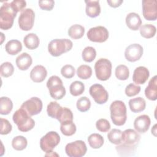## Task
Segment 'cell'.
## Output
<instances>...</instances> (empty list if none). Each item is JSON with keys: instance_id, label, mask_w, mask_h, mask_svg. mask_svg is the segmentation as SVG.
I'll use <instances>...</instances> for the list:
<instances>
[{"instance_id": "25", "label": "cell", "mask_w": 157, "mask_h": 157, "mask_svg": "<svg viewBox=\"0 0 157 157\" xmlns=\"http://www.w3.org/2000/svg\"><path fill=\"white\" fill-rule=\"evenodd\" d=\"M5 49L7 53L10 55H15L22 50V44L18 40H10L5 45Z\"/></svg>"}, {"instance_id": "29", "label": "cell", "mask_w": 157, "mask_h": 157, "mask_svg": "<svg viewBox=\"0 0 157 157\" xmlns=\"http://www.w3.org/2000/svg\"><path fill=\"white\" fill-rule=\"evenodd\" d=\"M13 109V103L11 99L7 97L0 98V113L1 115H8Z\"/></svg>"}, {"instance_id": "11", "label": "cell", "mask_w": 157, "mask_h": 157, "mask_svg": "<svg viewBox=\"0 0 157 157\" xmlns=\"http://www.w3.org/2000/svg\"><path fill=\"white\" fill-rule=\"evenodd\" d=\"M87 37L91 42H104L109 38V31L105 27L102 26L93 27L87 32Z\"/></svg>"}, {"instance_id": "15", "label": "cell", "mask_w": 157, "mask_h": 157, "mask_svg": "<svg viewBox=\"0 0 157 157\" xmlns=\"http://www.w3.org/2000/svg\"><path fill=\"white\" fill-rule=\"evenodd\" d=\"M143 47L139 44H132L128 46L124 52L125 58L129 62L138 61L142 56Z\"/></svg>"}, {"instance_id": "41", "label": "cell", "mask_w": 157, "mask_h": 157, "mask_svg": "<svg viewBox=\"0 0 157 157\" xmlns=\"http://www.w3.org/2000/svg\"><path fill=\"white\" fill-rule=\"evenodd\" d=\"M141 88L139 85L134 83H130L125 88V94L128 97H132L138 94L140 91Z\"/></svg>"}, {"instance_id": "45", "label": "cell", "mask_w": 157, "mask_h": 157, "mask_svg": "<svg viewBox=\"0 0 157 157\" xmlns=\"http://www.w3.org/2000/svg\"><path fill=\"white\" fill-rule=\"evenodd\" d=\"M12 7L18 13L20 11H23L26 6V2L23 0H14L10 2Z\"/></svg>"}, {"instance_id": "44", "label": "cell", "mask_w": 157, "mask_h": 157, "mask_svg": "<svg viewBox=\"0 0 157 157\" xmlns=\"http://www.w3.org/2000/svg\"><path fill=\"white\" fill-rule=\"evenodd\" d=\"M12 126L10 122L5 118H1V132L0 134L2 135H6L10 133L12 131Z\"/></svg>"}, {"instance_id": "12", "label": "cell", "mask_w": 157, "mask_h": 157, "mask_svg": "<svg viewBox=\"0 0 157 157\" xmlns=\"http://www.w3.org/2000/svg\"><path fill=\"white\" fill-rule=\"evenodd\" d=\"M89 92L95 102L98 104L105 103L109 99L108 92L101 84L96 83L91 85Z\"/></svg>"}, {"instance_id": "14", "label": "cell", "mask_w": 157, "mask_h": 157, "mask_svg": "<svg viewBox=\"0 0 157 157\" xmlns=\"http://www.w3.org/2000/svg\"><path fill=\"white\" fill-rule=\"evenodd\" d=\"M42 106V102L39 98L33 97L24 102L21 107L25 110L30 116H33L41 112Z\"/></svg>"}, {"instance_id": "7", "label": "cell", "mask_w": 157, "mask_h": 157, "mask_svg": "<svg viewBox=\"0 0 157 157\" xmlns=\"http://www.w3.org/2000/svg\"><path fill=\"white\" fill-rule=\"evenodd\" d=\"M112 63L106 58L99 59L94 64L95 74L97 78L101 81L108 80L112 74Z\"/></svg>"}, {"instance_id": "27", "label": "cell", "mask_w": 157, "mask_h": 157, "mask_svg": "<svg viewBox=\"0 0 157 157\" xmlns=\"http://www.w3.org/2000/svg\"><path fill=\"white\" fill-rule=\"evenodd\" d=\"M67 33L72 39H79L84 35L85 28L80 25H73L69 28Z\"/></svg>"}, {"instance_id": "39", "label": "cell", "mask_w": 157, "mask_h": 157, "mask_svg": "<svg viewBox=\"0 0 157 157\" xmlns=\"http://www.w3.org/2000/svg\"><path fill=\"white\" fill-rule=\"evenodd\" d=\"M1 75L3 77H9L13 74L14 67L12 64L10 62L3 63L0 66Z\"/></svg>"}, {"instance_id": "38", "label": "cell", "mask_w": 157, "mask_h": 157, "mask_svg": "<svg viewBox=\"0 0 157 157\" xmlns=\"http://www.w3.org/2000/svg\"><path fill=\"white\" fill-rule=\"evenodd\" d=\"M77 109L82 112L88 111L91 107L90 100L86 96L81 97L79 98L76 103Z\"/></svg>"}, {"instance_id": "43", "label": "cell", "mask_w": 157, "mask_h": 157, "mask_svg": "<svg viewBox=\"0 0 157 157\" xmlns=\"http://www.w3.org/2000/svg\"><path fill=\"white\" fill-rule=\"evenodd\" d=\"M75 68L70 64L64 65L61 69V75L66 78H71L75 75Z\"/></svg>"}, {"instance_id": "22", "label": "cell", "mask_w": 157, "mask_h": 157, "mask_svg": "<svg viewBox=\"0 0 157 157\" xmlns=\"http://www.w3.org/2000/svg\"><path fill=\"white\" fill-rule=\"evenodd\" d=\"M31 56L27 53H22L16 58L15 63L18 68L21 71L27 70L32 64Z\"/></svg>"}, {"instance_id": "6", "label": "cell", "mask_w": 157, "mask_h": 157, "mask_svg": "<svg viewBox=\"0 0 157 157\" xmlns=\"http://www.w3.org/2000/svg\"><path fill=\"white\" fill-rule=\"evenodd\" d=\"M50 94L52 98L56 100L62 99L66 94V90L63 86L61 79L56 76H51L47 82Z\"/></svg>"}, {"instance_id": "19", "label": "cell", "mask_w": 157, "mask_h": 157, "mask_svg": "<svg viewBox=\"0 0 157 157\" xmlns=\"http://www.w3.org/2000/svg\"><path fill=\"white\" fill-rule=\"evenodd\" d=\"M145 95L147 99L151 101H156L157 99V76L155 75L149 81L148 86L145 90Z\"/></svg>"}, {"instance_id": "17", "label": "cell", "mask_w": 157, "mask_h": 157, "mask_svg": "<svg viewBox=\"0 0 157 157\" xmlns=\"http://www.w3.org/2000/svg\"><path fill=\"white\" fill-rule=\"evenodd\" d=\"M150 75L148 69L144 66H139L135 69L132 75V80L137 85H142L146 82Z\"/></svg>"}, {"instance_id": "31", "label": "cell", "mask_w": 157, "mask_h": 157, "mask_svg": "<svg viewBox=\"0 0 157 157\" xmlns=\"http://www.w3.org/2000/svg\"><path fill=\"white\" fill-rule=\"evenodd\" d=\"M76 126L73 121H69L61 123L60 130L63 134L66 136H71L76 132Z\"/></svg>"}, {"instance_id": "40", "label": "cell", "mask_w": 157, "mask_h": 157, "mask_svg": "<svg viewBox=\"0 0 157 157\" xmlns=\"http://www.w3.org/2000/svg\"><path fill=\"white\" fill-rule=\"evenodd\" d=\"M61 106L55 101L50 102L47 107V114L49 117L53 118H56L57 113Z\"/></svg>"}, {"instance_id": "1", "label": "cell", "mask_w": 157, "mask_h": 157, "mask_svg": "<svg viewBox=\"0 0 157 157\" xmlns=\"http://www.w3.org/2000/svg\"><path fill=\"white\" fill-rule=\"evenodd\" d=\"M140 139V134L135 130L132 129L124 130L122 132V142L116 147L117 153L121 156L132 155Z\"/></svg>"}, {"instance_id": "5", "label": "cell", "mask_w": 157, "mask_h": 157, "mask_svg": "<svg viewBox=\"0 0 157 157\" xmlns=\"http://www.w3.org/2000/svg\"><path fill=\"white\" fill-rule=\"evenodd\" d=\"M72 46V42L69 39H56L49 42L48 51L52 56L56 57L70 51Z\"/></svg>"}, {"instance_id": "36", "label": "cell", "mask_w": 157, "mask_h": 157, "mask_svg": "<svg viewBox=\"0 0 157 157\" xmlns=\"http://www.w3.org/2000/svg\"><path fill=\"white\" fill-rule=\"evenodd\" d=\"M77 76L83 80H86L91 77L92 75V69L90 66L83 64L80 66L77 70Z\"/></svg>"}, {"instance_id": "10", "label": "cell", "mask_w": 157, "mask_h": 157, "mask_svg": "<svg viewBox=\"0 0 157 157\" xmlns=\"http://www.w3.org/2000/svg\"><path fill=\"white\" fill-rule=\"evenodd\" d=\"M35 13L31 9H25L18 17V25L20 28L23 31L31 30L34 25Z\"/></svg>"}, {"instance_id": "20", "label": "cell", "mask_w": 157, "mask_h": 157, "mask_svg": "<svg viewBox=\"0 0 157 157\" xmlns=\"http://www.w3.org/2000/svg\"><path fill=\"white\" fill-rule=\"evenodd\" d=\"M126 23L127 26L131 30L137 31L142 25V20L140 16L135 13H129L126 17Z\"/></svg>"}, {"instance_id": "2", "label": "cell", "mask_w": 157, "mask_h": 157, "mask_svg": "<svg viewBox=\"0 0 157 157\" xmlns=\"http://www.w3.org/2000/svg\"><path fill=\"white\" fill-rule=\"evenodd\" d=\"M12 119L17 126L18 130L21 132H28L31 130L35 126L34 120L21 107L15 112Z\"/></svg>"}, {"instance_id": "32", "label": "cell", "mask_w": 157, "mask_h": 157, "mask_svg": "<svg viewBox=\"0 0 157 157\" xmlns=\"http://www.w3.org/2000/svg\"><path fill=\"white\" fill-rule=\"evenodd\" d=\"M27 139L22 136H16L12 140V146L13 148L17 151L24 150L27 147Z\"/></svg>"}, {"instance_id": "28", "label": "cell", "mask_w": 157, "mask_h": 157, "mask_svg": "<svg viewBox=\"0 0 157 157\" xmlns=\"http://www.w3.org/2000/svg\"><path fill=\"white\" fill-rule=\"evenodd\" d=\"M88 142L91 148L98 149L103 145L104 139L101 135L97 133H93L90 135L88 137Z\"/></svg>"}, {"instance_id": "24", "label": "cell", "mask_w": 157, "mask_h": 157, "mask_svg": "<svg viewBox=\"0 0 157 157\" xmlns=\"http://www.w3.org/2000/svg\"><path fill=\"white\" fill-rule=\"evenodd\" d=\"M23 43L27 48L29 50H34L39 47L40 40L36 34L29 33L25 36Z\"/></svg>"}, {"instance_id": "35", "label": "cell", "mask_w": 157, "mask_h": 157, "mask_svg": "<svg viewBox=\"0 0 157 157\" xmlns=\"http://www.w3.org/2000/svg\"><path fill=\"white\" fill-rule=\"evenodd\" d=\"M70 93L74 96L81 95L85 91L84 84L80 81L73 82L69 86Z\"/></svg>"}, {"instance_id": "18", "label": "cell", "mask_w": 157, "mask_h": 157, "mask_svg": "<svg viewBox=\"0 0 157 157\" xmlns=\"http://www.w3.org/2000/svg\"><path fill=\"white\" fill-rule=\"evenodd\" d=\"M47 75V71L45 67L42 65L34 66L30 72L31 79L36 83L43 82Z\"/></svg>"}, {"instance_id": "21", "label": "cell", "mask_w": 157, "mask_h": 157, "mask_svg": "<svg viewBox=\"0 0 157 157\" xmlns=\"http://www.w3.org/2000/svg\"><path fill=\"white\" fill-rule=\"evenodd\" d=\"M86 4V13L91 18L98 17L101 13V7L99 1H85Z\"/></svg>"}, {"instance_id": "46", "label": "cell", "mask_w": 157, "mask_h": 157, "mask_svg": "<svg viewBox=\"0 0 157 157\" xmlns=\"http://www.w3.org/2000/svg\"><path fill=\"white\" fill-rule=\"evenodd\" d=\"M55 5V2L53 0H44L39 1V6L44 10L50 11L52 10Z\"/></svg>"}, {"instance_id": "13", "label": "cell", "mask_w": 157, "mask_h": 157, "mask_svg": "<svg viewBox=\"0 0 157 157\" xmlns=\"http://www.w3.org/2000/svg\"><path fill=\"white\" fill-rule=\"evenodd\" d=\"M142 13L148 21H155L157 18V2L156 0L142 1Z\"/></svg>"}, {"instance_id": "30", "label": "cell", "mask_w": 157, "mask_h": 157, "mask_svg": "<svg viewBox=\"0 0 157 157\" xmlns=\"http://www.w3.org/2000/svg\"><path fill=\"white\" fill-rule=\"evenodd\" d=\"M156 32V27L151 24H145L140 27V35L146 39H150L154 37Z\"/></svg>"}, {"instance_id": "8", "label": "cell", "mask_w": 157, "mask_h": 157, "mask_svg": "<svg viewBox=\"0 0 157 157\" xmlns=\"http://www.w3.org/2000/svg\"><path fill=\"white\" fill-rule=\"evenodd\" d=\"M60 137L55 131H50L40 140V147L42 151L48 153L53 150L59 143Z\"/></svg>"}, {"instance_id": "26", "label": "cell", "mask_w": 157, "mask_h": 157, "mask_svg": "<svg viewBox=\"0 0 157 157\" xmlns=\"http://www.w3.org/2000/svg\"><path fill=\"white\" fill-rule=\"evenodd\" d=\"M60 123L69 121H73V114L72 111L67 107H61L56 117Z\"/></svg>"}, {"instance_id": "47", "label": "cell", "mask_w": 157, "mask_h": 157, "mask_svg": "<svg viewBox=\"0 0 157 157\" xmlns=\"http://www.w3.org/2000/svg\"><path fill=\"white\" fill-rule=\"evenodd\" d=\"M123 1L122 0H107V2L109 4V5L113 8H116L119 7L122 3Z\"/></svg>"}, {"instance_id": "3", "label": "cell", "mask_w": 157, "mask_h": 157, "mask_svg": "<svg viewBox=\"0 0 157 157\" xmlns=\"http://www.w3.org/2000/svg\"><path fill=\"white\" fill-rule=\"evenodd\" d=\"M110 118L115 125H123L127 119V111L125 104L120 100H116L110 105Z\"/></svg>"}, {"instance_id": "23", "label": "cell", "mask_w": 157, "mask_h": 157, "mask_svg": "<svg viewBox=\"0 0 157 157\" xmlns=\"http://www.w3.org/2000/svg\"><path fill=\"white\" fill-rule=\"evenodd\" d=\"M129 106L130 110L132 112L139 113L145 110L146 107V102L144 98L137 97L131 99L129 101Z\"/></svg>"}, {"instance_id": "9", "label": "cell", "mask_w": 157, "mask_h": 157, "mask_svg": "<svg viewBox=\"0 0 157 157\" xmlns=\"http://www.w3.org/2000/svg\"><path fill=\"white\" fill-rule=\"evenodd\" d=\"M87 151L85 143L81 140L67 144L65 147V151L69 157H82Z\"/></svg>"}, {"instance_id": "33", "label": "cell", "mask_w": 157, "mask_h": 157, "mask_svg": "<svg viewBox=\"0 0 157 157\" xmlns=\"http://www.w3.org/2000/svg\"><path fill=\"white\" fill-rule=\"evenodd\" d=\"M110 142L115 145H119L122 142V131L118 129H112L107 134Z\"/></svg>"}, {"instance_id": "37", "label": "cell", "mask_w": 157, "mask_h": 157, "mask_svg": "<svg viewBox=\"0 0 157 157\" xmlns=\"http://www.w3.org/2000/svg\"><path fill=\"white\" fill-rule=\"evenodd\" d=\"M82 58L85 62H92L96 58V51L92 47H86L82 51Z\"/></svg>"}, {"instance_id": "16", "label": "cell", "mask_w": 157, "mask_h": 157, "mask_svg": "<svg viewBox=\"0 0 157 157\" xmlns=\"http://www.w3.org/2000/svg\"><path fill=\"white\" fill-rule=\"evenodd\" d=\"M150 118L147 115H142L137 117L134 121V127L137 132L145 133L150 126Z\"/></svg>"}, {"instance_id": "42", "label": "cell", "mask_w": 157, "mask_h": 157, "mask_svg": "<svg viewBox=\"0 0 157 157\" xmlns=\"http://www.w3.org/2000/svg\"><path fill=\"white\" fill-rule=\"evenodd\" d=\"M96 127L98 131L102 132H105L110 129V124L107 120L101 118L96 121Z\"/></svg>"}, {"instance_id": "4", "label": "cell", "mask_w": 157, "mask_h": 157, "mask_svg": "<svg viewBox=\"0 0 157 157\" xmlns=\"http://www.w3.org/2000/svg\"><path fill=\"white\" fill-rule=\"evenodd\" d=\"M17 13L12 7L10 2H4L0 8V28L3 30L11 28Z\"/></svg>"}, {"instance_id": "34", "label": "cell", "mask_w": 157, "mask_h": 157, "mask_svg": "<svg viewBox=\"0 0 157 157\" xmlns=\"http://www.w3.org/2000/svg\"><path fill=\"white\" fill-rule=\"evenodd\" d=\"M115 74L118 80H126L129 78V71L126 66L124 64H120L115 68Z\"/></svg>"}]
</instances>
